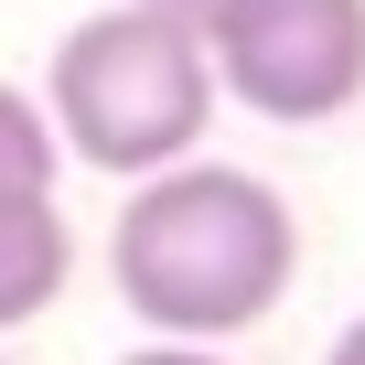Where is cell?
Returning a JSON list of instances; mask_svg holds the SVG:
<instances>
[{
  "mask_svg": "<svg viewBox=\"0 0 365 365\" xmlns=\"http://www.w3.org/2000/svg\"><path fill=\"white\" fill-rule=\"evenodd\" d=\"M118 301L172 333V344H226L247 322L279 312V290L301 279V215L279 205L269 172L237 161H161L129 182L118 237H108Z\"/></svg>",
  "mask_w": 365,
  "mask_h": 365,
  "instance_id": "6da1fadb",
  "label": "cell"
},
{
  "mask_svg": "<svg viewBox=\"0 0 365 365\" xmlns=\"http://www.w3.org/2000/svg\"><path fill=\"white\" fill-rule=\"evenodd\" d=\"M43 118L65 140V161L86 172H161L205 140L215 118V65H205V33L150 11V0H118V11H86L65 43H54V76H43Z\"/></svg>",
  "mask_w": 365,
  "mask_h": 365,
  "instance_id": "7a4b0ae2",
  "label": "cell"
},
{
  "mask_svg": "<svg viewBox=\"0 0 365 365\" xmlns=\"http://www.w3.org/2000/svg\"><path fill=\"white\" fill-rule=\"evenodd\" d=\"M205 65L247 118L322 129L365 97V0H215Z\"/></svg>",
  "mask_w": 365,
  "mask_h": 365,
  "instance_id": "3957f363",
  "label": "cell"
},
{
  "mask_svg": "<svg viewBox=\"0 0 365 365\" xmlns=\"http://www.w3.org/2000/svg\"><path fill=\"white\" fill-rule=\"evenodd\" d=\"M76 279V226L43 182H0V333H22L65 301Z\"/></svg>",
  "mask_w": 365,
  "mask_h": 365,
  "instance_id": "277c9868",
  "label": "cell"
},
{
  "mask_svg": "<svg viewBox=\"0 0 365 365\" xmlns=\"http://www.w3.org/2000/svg\"><path fill=\"white\" fill-rule=\"evenodd\" d=\"M0 182H65V140H54V118H43V97H22V86H0Z\"/></svg>",
  "mask_w": 365,
  "mask_h": 365,
  "instance_id": "5b68a950",
  "label": "cell"
},
{
  "mask_svg": "<svg viewBox=\"0 0 365 365\" xmlns=\"http://www.w3.org/2000/svg\"><path fill=\"white\" fill-rule=\"evenodd\" d=\"M118 365H226V354H215V344H172V333H161V344H140V354H118Z\"/></svg>",
  "mask_w": 365,
  "mask_h": 365,
  "instance_id": "8992f818",
  "label": "cell"
},
{
  "mask_svg": "<svg viewBox=\"0 0 365 365\" xmlns=\"http://www.w3.org/2000/svg\"><path fill=\"white\" fill-rule=\"evenodd\" d=\"M322 365H365V312H354V322L333 333V354H322Z\"/></svg>",
  "mask_w": 365,
  "mask_h": 365,
  "instance_id": "52a82bcc",
  "label": "cell"
},
{
  "mask_svg": "<svg viewBox=\"0 0 365 365\" xmlns=\"http://www.w3.org/2000/svg\"><path fill=\"white\" fill-rule=\"evenodd\" d=\"M150 11H172V22H194V33H205V11H215V0H150Z\"/></svg>",
  "mask_w": 365,
  "mask_h": 365,
  "instance_id": "ba28073f",
  "label": "cell"
}]
</instances>
